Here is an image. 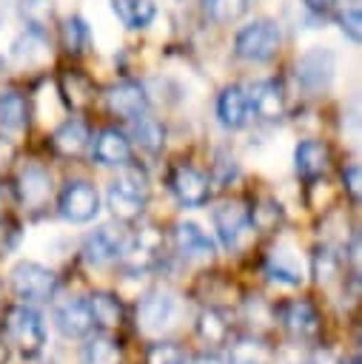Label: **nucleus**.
I'll use <instances>...</instances> for the list:
<instances>
[{
	"label": "nucleus",
	"instance_id": "1",
	"mask_svg": "<svg viewBox=\"0 0 362 364\" xmlns=\"http://www.w3.org/2000/svg\"><path fill=\"white\" fill-rule=\"evenodd\" d=\"M3 330H6V344H11L26 358L40 355L43 347H46V324H43V316L31 304H26V301L6 310Z\"/></svg>",
	"mask_w": 362,
	"mask_h": 364
},
{
	"label": "nucleus",
	"instance_id": "2",
	"mask_svg": "<svg viewBox=\"0 0 362 364\" xmlns=\"http://www.w3.org/2000/svg\"><path fill=\"white\" fill-rule=\"evenodd\" d=\"M282 34L279 26L268 17L251 20L248 26H242L234 37V54L245 63H268L276 51H279Z\"/></svg>",
	"mask_w": 362,
	"mask_h": 364
},
{
	"label": "nucleus",
	"instance_id": "3",
	"mask_svg": "<svg viewBox=\"0 0 362 364\" xmlns=\"http://www.w3.org/2000/svg\"><path fill=\"white\" fill-rule=\"evenodd\" d=\"M9 284H11V293L26 301V304H34V301H48L57 290V276L51 267L40 264V262H31V259H23L11 267L9 273Z\"/></svg>",
	"mask_w": 362,
	"mask_h": 364
},
{
	"label": "nucleus",
	"instance_id": "4",
	"mask_svg": "<svg viewBox=\"0 0 362 364\" xmlns=\"http://www.w3.org/2000/svg\"><path fill=\"white\" fill-rule=\"evenodd\" d=\"M145 199H148V185H145V173L140 171H125L123 176H117L108 191H105V202L111 208V213L120 219V222H131L143 213L145 208Z\"/></svg>",
	"mask_w": 362,
	"mask_h": 364
},
{
	"label": "nucleus",
	"instance_id": "5",
	"mask_svg": "<svg viewBox=\"0 0 362 364\" xmlns=\"http://www.w3.org/2000/svg\"><path fill=\"white\" fill-rule=\"evenodd\" d=\"M296 82L305 94L316 97V94H325L333 82V74H336V54L331 48H322V46H314L308 48L299 60H296Z\"/></svg>",
	"mask_w": 362,
	"mask_h": 364
},
{
	"label": "nucleus",
	"instance_id": "6",
	"mask_svg": "<svg viewBox=\"0 0 362 364\" xmlns=\"http://www.w3.org/2000/svg\"><path fill=\"white\" fill-rule=\"evenodd\" d=\"M57 210L66 222L86 225L100 213V193L88 179H71L57 196Z\"/></svg>",
	"mask_w": 362,
	"mask_h": 364
},
{
	"label": "nucleus",
	"instance_id": "7",
	"mask_svg": "<svg viewBox=\"0 0 362 364\" xmlns=\"http://www.w3.org/2000/svg\"><path fill=\"white\" fill-rule=\"evenodd\" d=\"M177 296L165 287H151L137 304V327L148 336L168 330L177 318Z\"/></svg>",
	"mask_w": 362,
	"mask_h": 364
},
{
	"label": "nucleus",
	"instance_id": "8",
	"mask_svg": "<svg viewBox=\"0 0 362 364\" xmlns=\"http://www.w3.org/2000/svg\"><path fill=\"white\" fill-rule=\"evenodd\" d=\"M128 245V233L123 230V225H100L97 230H91L86 239H83V259L86 264L91 267H103V264H111L123 256Z\"/></svg>",
	"mask_w": 362,
	"mask_h": 364
},
{
	"label": "nucleus",
	"instance_id": "9",
	"mask_svg": "<svg viewBox=\"0 0 362 364\" xmlns=\"http://www.w3.org/2000/svg\"><path fill=\"white\" fill-rule=\"evenodd\" d=\"M211 222H214V230L222 242L225 250H237L239 247V239L248 233L251 228V216H248V208L237 199L231 202H222L211 210Z\"/></svg>",
	"mask_w": 362,
	"mask_h": 364
},
{
	"label": "nucleus",
	"instance_id": "10",
	"mask_svg": "<svg viewBox=\"0 0 362 364\" xmlns=\"http://www.w3.org/2000/svg\"><path fill=\"white\" fill-rule=\"evenodd\" d=\"M51 318H54L57 330H60L66 338H86V336L94 330L91 310H88V301H86L83 296H66V299L54 301Z\"/></svg>",
	"mask_w": 362,
	"mask_h": 364
},
{
	"label": "nucleus",
	"instance_id": "11",
	"mask_svg": "<svg viewBox=\"0 0 362 364\" xmlns=\"http://www.w3.org/2000/svg\"><path fill=\"white\" fill-rule=\"evenodd\" d=\"M168 188L171 193L177 196L180 205L185 208H200L208 202V193H211V179L194 168V165H177L168 176Z\"/></svg>",
	"mask_w": 362,
	"mask_h": 364
},
{
	"label": "nucleus",
	"instance_id": "12",
	"mask_svg": "<svg viewBox=\"0 0 362 364\" xmlns=\"http://www.w3.org/2000/svg\"><path fill=\"white\" fill-rule=\"evenodd\" d=\"M276 316H279V324L285 327V333H288L294 341H311V338H316V333H319V313H316V307H314L311 301H305V299H291V301H285V304L276 310Z\"/></svg>",
	"mask_w": 362,
	"mask_h": 364
},
{
	"label": "nucleus",
	"instance_id": "13",
	"mask_svg": "<svg viewBox=\"0 0 362 364\" xmlns=\"http://www.w3.org/2000/svg\"><path fill=\"white\" fill-rule=\"evenodd\" d=\"M105 108L114 114V117H123V119H134L140 114L148 111V94L140 82L134 80H123V82H114L108 91H105Z\"/></svg>",
	"mask_w": 362,
	"mask_h": 364
},
{
	"label": "nucleus",
	"instance_id": "14",
	"mask_svg": "<svg viewBox=\"0 0 362 364\" xmlns=\"http://www.w3.org/2000/svg\"><path fill=\"white\" fill-rule=\"evenodd\" d=\"M248 111L257 119H279L285 114V88L279 80H259L248 91Z\"/></svg>",
	"mask_w": 362,
	"mask_h": 364
},
{
	"label": "nucleus",
	"instance_id": "15",
	"mask_svg": "<svg viewBox=\"0 0 362 364\" xmlns=\"http://www.w3.org/2000/svg\"><path fill=\"white\" fill-rule=\"evenodd\" d=\"M171 242H174V250L185 262H191V259H211L214 256V242H211V236L197 222H177L174 233H171Z\"/></svg>",
	"mask_w": 362,
	"mask_h": 364
},
{
	"label": "nucleus",
	"instance_id": "16",
	"mask_svg": "<svg viewBox=\"0 0 362 364\" xmlns=\"http://www.w3.org/2000/svg\"><path fill=\"white\" fill-rule=\"evenodd\" d=\"M51 193V176L43 165L29 162L23 165V171L17 173V196L26 208H43L46 199Z\"/></svg>",
	"mask_w": 362,
	"mask_h": 364
},
{
	"label": "nucleus",
	"instance_id": "17",
	"mask_svg": "<svg viewBox=\"0 0 362 364\" xmlns=\"http://www.w3.org/2000/svg\"><path fill=\"white\" fill-rule=\"evenodd\" d=\"M29 128V102L20 91H0V136L20 139Z\"/></svg>",
	"mask_w": 362,
	"mask_h": 364
},
{
	"label": "nucleus",
	"instance_id": "18",
	"mask_svg": "<svg viewBox=\"0 0 362 364\" xmlns=\"http://www.w3.org/2000/svg\"><path fill=\"white\" fill-rule=\"evenodd\" d=\"M248 94H245V88L242 85H225L222 91H219V97H217V119H219V125L222 128H228V131H237V128H242L245 122H248Z\"/></svg>",
	"mask_w": 362,
	"mask_h": 364
},
{
	"label": "nucleus",
	"instance_id": "19",
	"mask_svg": "<svg viewBox=\"0 0 362 364\" xmlns=\"http://www.w3.org/2000/svg\"><path fill=\"white\" fill-rule=\"evenodd\" d=\"M94 159L100 165H128L131 159V139L117 128H103L94 136Z\"/></svg>",
	"mask_w": 362,
	"mask_h": 364
},
{
	"label": "nucleus",
	"instance_id": "20",
	"mask_svg": "<svg viewBox=\"0 0 362 364\" xmlns=\"http://www.w3.org/2000/svg\"><path fill=\"white\" fill-rule=\"evenodd\" d=\"M265 276L279 282V284H288V287H296L305 282V267L299 262V256L288 247H276L265 256Z\"/></svg>",
	"mask_w": 362,
	"mask_h": 364
},
{
	"label": "nucleus",
	"instance_id": "21",
	"mask_svg": "<svg viewBox=\"0 0 362 364\" xmlns=\"http://www.w3.org/2000/svg\"><path fill=\"white\" fill-rule=\"evenodd\" d=\"M328 159H331V151L322 139H302L294 151V165L302 179H316L319 173H325Z\"/></svg>",
	"mask_w": 362,
	"mask_h": 364
},
{
	"label": "nucleus",
	"instance_id": "22",
	"mask_svg": "<svg viewBox=\"0 0 362 364\" xmlns=\"http://www.w3.org/2000/svg\"><path fill=\"white\" fill-rule=\"evenodd\" d=\"M11 60L23 68H34V65H43L48 60V43H46V34L40 31H29L20 34L14 43H11Z\"/></svg>",
	"mask_w": 362,
	"mask_h": 364
},
{
	"label": "nucleus",
	"instance_id": "23",
	"mask_svg": "<svg viewBox=\"0 0 362 364\" xmlns=\"http://www.w3.org/2000/svg\"><path fill=\"white\" fill-rule=\"evenodd\" d=\"M51 142H54V148H57L60 154L77 156V154H83L86 145H88V128H86L83 119L71 117V119H66L63 125H57V131L51 134Z\"/></svg>",
	"mask_w": 362,
	"mask_h": 364
},
{
	"label": "nucleus",
	"instance_id": "24",
	"mask_svg": "<svg viewBox=\"0 0 362 364\" xmlns=\"http://www.w3.org/2000/svg\"><path fill=\"white\" fill-rule=\"evenodd\" d=\"M86 301H88L94 327H103V330H114V327H120V321H123V307H120V301H117L114 293L97 290V293H91Z\"/></svg>",
	"mask_w": 362,
	"mask_h": 364
},
{
	"label": "nucleus",
	"instance_id": "25",
	"mask_svg": "<svg viewBox=\"0 0 362 364\" xmlns=\"http://www.w3.org/2000/svg\"><path fill=\"white\" fill-rule=\"evenodd\" d=\"M131 139H134L143 151H148V154H160L162 145H165V128H162L154 117L140 114V117L131 119Z\"/></svg>",
	"mask_w": 362,
	"mask_h": 364
},
{
	"label": "nucleus",
	"instance_id": "26",
	"mask_svg": "<svg viewBox=\"0 0 362 364\" xmlns=\"http://www.w3.org/2000/svg\"><path fill=\"white\" fill-rule=\"evenodd\" d=\"M114 14L128 26V28H145L157 17L154 0H111Z\"/></svg>",
	"mask_w": 362,
	"mask_h": 364
},
{
	"label": "nucleus",
	"instance_id": "27",
	"mask_svg": "<svg viewBox=\"0 0 362 364\" xmlns=\"http://www.w3.org/2000/svg\"><path fill=\"white\" fill-rule=\"evenodd\" d=\"M123 353L111 336H91L80 350V364H120Z\"/></svg>",
	"mask_w": 362,
	"mask_h": 364
},
{
	"label": "nucleus",
	"instance_id": "28",
	"mask_svg": "<svg viewBox=\"0 0 362 364\" xmlns=\"http://www.w3.org/2000/svg\"><path fill=\"white\" fill-rule=\"evenodd\" d=\"M20 17L29 31L46 34V28L54 23V0H20Z\"/></svg>",
	"mask_w": 362,
	"mask_h": 364
},
{
	"label": "nucleus",
	"instance_id": "29",
	"mask_svg": "<svg viewBox=\"0 0 362 364\" xmlns=\"http://www.w3.org/2000/svg\"><path fill=\"white\" fill-rule=\"evenodd\" d=\"M342 262H345V259H342L331 245H322V247L314 250L311 270H314V276H316L319 284H331L333 279H339V273H342Z\"/></svg>",
	"mask_w": 362,
	"mask_h": 364
},
{
	"label": "nucleus",
	"instance_id": "30",
	"mask_svg": "<svg viewBox=\"0 0 362 364\" xmlns=\"http://www.w3.org/2000/svg\"><path fill=\"white\" fill-rule=\"evenodd\" d=\"M197 333L208 344H222L228 338V321L217 307H205L197 318Z\"/></svg>",
	"mask_w": 362,
	"mask_h": 364
},
{
	"label": "nucleus",
	"instance_id": "31",
	"mask_svg": "<svg viewBox=\"0 0 362 364\" xmlns=\"http://www.w3.org/2000/svg\"><path fill=\"white\" fill-rule=\"evenodd\" d=\"M202 11L217 26H228L248 11V0H202Z\"/></svg>",
	"mask_w": 362,
	"mask_h": 364
},
{
	"label": "nucleus",
	"instance_id": "32",
	"mask_svg": "<svg viewBox=\"0 0 362 364\" xmlns=\"http://www.w3.org/2000/svg\"><path fill=\"white\" fill-rule=\"evenodd\" d=\"M271 353L262 341L257 338H239L231 344V353H228V361L225 364H268Z\"/></svg>",
	"mask_w": 362,
	"mask_h": 364
},
{
	"label": "nucleus",
	"instance_id": "33",
	"mask_svg": "<svg viewBox=\"0 0 362 364\" xmlns=\"http://www.w3.org/2000/svg\"><path fill=\"white\" fill-rule=\"evenodd\" d=\"M63 46L68 54H83L88 46V26L83 17H68L63 23Z\"/></svg>",
	"mask_w": 362,
	"mask_h": 364
},
{
	"label": "nucleus",
	"instance_id": "34",
	"mask_svg": "<svg viewBox=\"0 0 362 364\" xmlns=\"http://www.w3.org/2000/svg\"><path fill=\"white\" fill-rule=\"evenodd\" d=\"M336 20H339V28L345 31V37L359 46V40H362V9H359V3H356V0L345 3V6L339 9Z\"/></svg>",
	"mask_w": 362,
	"mask_h": 364
},
{
	"label": "nucleus",
	"instance_id": "35",
	"mask_svg": "<svg viewBox=\"0 0 362 364\" xmlns=\"http://www.w3.org/2000/svg\"><path fill=\"white\" fill-rule=\"evenodd\" d=\"M63 94H66V100H68L74 108H80V105H86V102L91 100V85H88V80H86L83 74L68 71V74L63 77Z\"/></svg>",
	"mask_w": 362,
	"mask_h": 364
},
{
	"label": "nucleus",
	"instance_id": "36",
	"mask_svg": "<svg viewBox=\"0 0 362 364\" xmlns=\"http://www.w3.org/2000/svg\"><path fill=\"white\" fill-rule=\"evenodd\" d=\"M248 216H251V228L274 230L279 225V219H282V210H279V205L274 199H262L254 210H248Z\"/></svg>",
	"mask_w": 362,
	"mask_h": 364
},
{
	"label": "nucleus",
	"instance_id": "37",
	"mask_svg": "<svg viewBox=\"0 0 362 364\" xmlns=\"http://www.w3.org/2000/svg\"><path fill=\"white\" fill-rule=\"evenodd\" d=\"M148 364H185V353L177 344L157 341L148 347Z\"/></svg>",
	"mask_w": 362,
	"mask_h": 364
},
{
	"label": "nucleus",
	"instance_id": "38",
	"mask_svg": "<svg viewBox=\"0 0 362 364\" xmlns=\"http://www.w3.org/2000/svg\"><path fill=\"white\" fill-rule=\"evenodd\" d=\"M342 182H345V191L351 193V199H359V193H362V171H359L356 162L342 168Z\"/></svg>",
	"mask_w": 362,
	"mask_h": 364
},
{
	"label": "nucleus",
	"instance_id": "39",
	"mask_svg": "<svg viewBox=\"0 0 362 364\" xmlns=\"http://www.w3.org/2000/svg\"><path fill=\"white\" fill-rule=\"evenodd\" d=\"M336 3H339V0H302L305 11H308L311 17H319V20L331 17V14L336 11Z\"/></svg>",
	"mask_w": 362,
	"mask_h": 364
},
{
	"label": "nucleus",
	"instance_id": "40",
	"mask_svg": "<svg viewBox=\"0 0 362 364\" xmlns=\"http://www.w3.org/2000/svg\"><path fill=\"white\" fill-rule=\"evenodd\" d=\"M299 364H336V358H333V353L331 350H316V353H311L305 361H299Z\"/></svg>",
	"mask_w": 362,
	"mask_h": 364
},
{
	"label": "nucleus",
	"instance_id": "41",
	"mask_svg": "<svg viewBox=\"0 0 362 364\" xmlns=\"http://www.w3.org/2000/svg\"><path fill=\"white\" fill-rule=\"evenodd\" d=\"M191 364H225L217 353H200V355H194V361Z\"/></svg>",
	"mask_w": 362,
	"mask_h": 364
},
{
	"label": "nucleus",
	"instance_id": "42",
	"mask_svg": "<svg viewBox=\"0 0 362 364\" xmlns=\"http://www.w3.org/2000/svg\"><path fill=\"white\" fill-rule=\"evenodd\" d=\"M9 159H11V148H9V139H6V136H0V168H3Z\"/></svg>",
	"mask_w": 362,
	"mask_h": 364
},
{
	"label": "nucleus",
	"instance_id": "43",
	"mask_svg": "<svg viewBox=\"0 0 362 364\" xmlns=\"http://www.w3.org/2000/svg\"><path fill=\"white\" fill-rule=\"evenodd\" d=\"M6 361V338H3V333H0V364Z\"/></svg>",
	"mask_w": 362,
	"mask_h": 364
},
{
	"label": "nucleus",
	"instance_id": "44",
	"mask_svg": "<svg viewBox=\"0 0 362 364\" xmlns=\"http://www.w3.org/2000/svg\"><path fill=\"white\" fill-rule=\"evenodd\" d=\"M342 364H359V358L353 355V358H348V361H342Z\"/></svg>",
	"mask_w": 362,
	"mask_h": 364
},
{
	"label": "nucleus",
	"instance_id": "45",
	"mask_svg": "<svg viewBox=\"0 0 362 364\" xmlns=\"http://www.w3.org/2000/svg\"><path fill=\"white\" fill-rule=\"evenodd\" d=\"M0 219H3V196H0Z\"/></svg>",
	"mask_w": 362,
	"mask_h": 364
},
{
	"label": "nucleus",
	"instance_id": "46",
	"mask_svg": "<svg viewBox=\"0 0 362 364\" xmlns=\"http://www.w3.org/2000/svg\"><path fill=\"white\" fill-rule=\"evenodd\" d=\"M0 77H3V60H0Z\"/></svg>",
	"mask_w": 362,
	"mask_h": 364
},
{
	"label": "nucleus",
	"instance_id": "47",
	"mask_svg": "<svg viewBox=\"0 0 362 364\" xmlns=\"http://www.w3.org/2000/svg\"><path fill=\"white\" fill-rule=\"evenodd\" d=\"M0 296H3V284H0Z\"/></svg>",
	"mask_w": 362,
	"mask_h": 364
}]
</instances>
